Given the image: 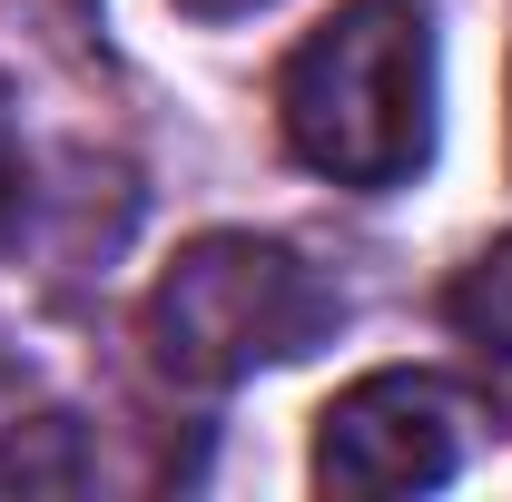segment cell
Wrapping results in <instances>:
<instances>
[{"mask_svg":"<svg viewBox=\"0 0 512 502\" xmlns=\"http://www.w3.org/2000/svg\"><path fill=\"white\" fill-rule=\"evenodd\" d=\"M444 325L493 365V375H512V237H493V247L444 286Z\"/></svg>","mask_w":512,"mask_h":502,"instance_id":"4","label":"cell"},{"mask_svg":"<svg viewBox=\"0 0 512 502\" xmlns=\"http://www.w3.org/2000/svg\"><path fill=\"white\" fill-rule=\"evenodd\" d=\"M473 394L434 365H384V375H355L335 404L316 414V483L325 493H434L463 473L473 453Z\"/></svg>","mask_w":512,"mask_h":502,"instance_id":"3","label":"cell"},{"mask_svg":"<svg viewBox=\"0 0 512 502\" xmlns=\"http://www.w3.org/2000/svg\"><path fill=\"white\" fill-rule=\"evenodd\" d=\"M89 483V443L69 414H30L0 434V493H79Z\"/></svg>","mask_w":512,"mask_h":502,"instance_id":"5","label":"cell"},{"mask_svg":"<svg viewBox=\"0 0 512 502\" xmlns=\"http://www.w3.org/2000/svg\"><path fill=\"white\" fill-rule=\"evenodd\" d=\"M20 207H30V158H20V138H10V119H0V247H10Z\"/></svg>","mask_w":512,"mask_h":502,"instance_id":"6","label":"cell"},{"mask_svg":"<svg viewBox=\"0 0 512 502\" xmlns=\"http://www.w3.org/2000/svg\"><path fill=\"white\" fill-rule=\"evenodd\" d=\"M276 128L335 188H404L434 158V10L335 0L276 69Z\"/></svg>","mask_w":512,"mask_h":502,"instance_id":"1","label":"cell"},{"mask_svg":"<svg viewBox=\"0 0 512 502\" xmlns=\"http://www.w3.org/2000/svg\"><path fill=\"white\" fill-rule=\"evenodd\" d=\"M345 325V296L306 247L286 237H256V227H217V237H188V247L158 266L148 306H138V335L158 355L168 384H247L266 365H296L316 355L325 335Z\"/></svg>","mask_w":512,"mask_h":502,"instance_id":"2","label":"cell"},{"mask_svg":"<svg viewBox=\"0 0 512 502\" xmlns=\"http://www.w3.org/2000/svg\"><path fill=\"white\" fill-rule=\"evenodd\" d=\"M188 20H247V10H266V0H178Z\"/></svg>","mask_w":512,"mask_h":502,"instance_id":"7","label":"cell"}]
</instances>
